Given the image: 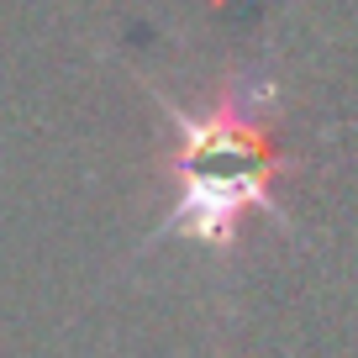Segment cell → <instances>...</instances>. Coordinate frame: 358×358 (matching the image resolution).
<instances>
[{
	"label": "cell",
	"instance_id": "cell-1",
	"mask_svg": "<svg viewBox=\"0 0 358 358\" xmlns=\"http://www.w3.org/2000/svg\"><path fill=\"white\" fill-rule=\"evenodd\" d=\"M169 127L174 143L158 158V174L174 190V211L153 227L158 237H195L206 253H232L243 216L264 211L274 222L280 201L274 185L285 174H295V164L285 158L280 137H274V85L268 79H227L211 95V106L190 111V106H169Z\"/></svg>",
	"mask_w": 358,
	"mask_h": 358
}]
</instances>
